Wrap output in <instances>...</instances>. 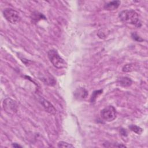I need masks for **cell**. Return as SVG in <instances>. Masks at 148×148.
Returning <instances> with one entry per match:
<instances>
[{"label": "cell", "instance_id": "6da1fadb", "mask_svg": "<svg viewBox=\"0 0 148 148\" xmlns=\"http://www.w3.org/2000/svg\"><path fill=\"white\" fill-rule=\"evenodd\" d=\"M119 17L121 21L124 23L134 25L137 28H140L142 26V22L139 16L134 10H122L119 13Z\"/></svg>", "mask_w": 148, "mask_h": 148}, {"label": "cell", "instance_id": "7a4b0ae2", "mask_svg": "<svg viewBox=\"0 0 148 148\" xmlns=\"http://www.w3.org/2000/svg\"><path fill=\"white\" fill-rule=\"evenodd\" d=\"M47 56L54 67L58 69H61L66 66V62L60 57L57 50L54 49L50 50L47 53Z\"/></svg>", "mask_w": 148, "mask_h": 148}, {"label": "cell", "instance_id": "3957f363", "mask_svg": "<svg viewBox=\"0 0 148 148\" xmlns=\"http://www.w3.org/2000/svg\"><path fill=\"white\" fill-rule=\"evenodd\" d=\"M100 115L101 118L106 121H112L117 116L116 109L113 106H108L101 110Z\"/></svg>", "mask_w": 148, "mask_h": 148}, {"label": "cell", "instance_id": "277c9868", "mask_svg": "<svg viewBox=\"0 0 148 148\" xmlns=\"http://www.w3.org/2000/svg\"><path fill=\"white\" fill-rule=\"evenodd\" d=\"M5 18L12 24H17L20 21L21 17L19 13L11 8H6L3 11Z\"/></svg>", "mask_w": 148, "mask_h": 148}, {"label": "cell", "instance_id": "5b68a950", "mask_svg": "<svg viewBox=\"0 0 148 148\" xmlns=\"http://www.w3.org/2000/svg\"><path fill=\"white\" fill-rule=\"evenodd\" d=\"M2 106L3 110L9 114H14L17 111V105L11 98H7L5 99L2 103Z\"/></svg>", "mask_w": 148, "mask_h": 148}, {"label": "cell", "instance_id": "8992f818", "mask_svg": "<svg viewBox=\"0 0 148 148\" xmlns=\"http://www.w3.org/2000/svg\"><path fill=\"white\" fill-rule=\"evenodd\" d=\"M39 102L41 103V105L43 106L45 110L47 112H48L49 113L51 114H54L56 113V110L55 108L49 101H48L47 100H46L43 98H40Z\"/></svg>", "mask_w": 148, "mask_h": 148}, {"label": "cell", "instance_id": "52a82bcc", "mask_svg": "<svg viewBox=\"0 0 148 148\" xmlns=\"http://www.w3.org/2000/svg\"><path fill=\"white\" fill-rule=\"evenodd\" d=\"M74 95L78 99H83L88 95V91L84 88L80 87L75 91Z\"/></svg>", "mask_w": 148, "mask_h": 148}, {"label": "cell", "instance_id": "ba28073f", "mask_svg": "<svg viewBox=\"0 0 148 148\" xmlns=\"http://www.w3.org/2000/svg\"><path fill=\"white\" fill-rule=\"evenodd\" d=\"M120 3L121 2L120 1H113L109 2L105 4L104 9L107 10H114L119 7Z\"/></svg>", "mask_w": 148, "mask_h": 148}, {"label": "cell", "instance_id": "9c48e42d", "mask_svg": "<svg viewBox=\"0 0 148 148\" xmlns=\"http://www.w3.org/2000/svg\"><path fill=\"white\" fill-rule=\"evenodd\" d=\"M117 83L121 86L125 87L130 86L132 83V81L130 78L128 77H121L118 79Z\"/></svg>", "mask_w": 148, "mask_h": 148}, {"label": "cell", "instance_id": "30bf717a", "mask_svg": "<svg viewBox=\"0 0 148 148\" xmlns=\"http://www.w3.org/2000/svg\"><path fill=\"white\" fill-rule=\"evenodd\" d=\"M31 21H32V23H36L40 20L46 19V17L42 13H39V12L35 11V12H34L31 13Z\"/></svg>", "mask_w": 148, "mask_h": 148}, {"label": "cell", "instance_id": "8fae6325", "mask_svg": "<svg viewBox=\"0 0 148 148\" xmlns=\"http://www.w3.org/2000/svg\"><path fill=\"white\" fill-rule=\"evenodd\" d=\"M138 69H139V65L138 64L131 63V64L125 65L123 66L122 71L124 72H130L134 71H137Z\"/></svg>", "mask_w": 148, "mask_h": 148}, {"label": "cell", "instance_id": "7c38bea8", "mask_svg": "<svg viewBox=\"0 0 148 148\" xmlns=\"http://www.w3.org/2000/svg\"><path fill=\"white\" fill-rule=\"evenodd\" d=\"M129 128L131 131H133L134 132H135L137 134H140L143 132V129L142 128H140V127L137 126L136 125L131 124V125H129Z\"/></svg>", "mask_w": 148, "mask_h": 148}, {"label": "cell", "instance_id": "4fadbf2b", "mask_svg": "<svg viewBox=\"0 0 148 148\" xmlns=\"http://www.w3.org/2000/svg\"><path fill=\"white\" fill-rule=\"evenodd\" d=\"M102 93V90H96V91H94L92 95H91V99H90V101L91 102H94L97 99V97L100 94H101Z\"/></svg>", "mask_w": 148, "mask_h": 148}, {"label": "cell", "instance_id": "5bb4252c", "mask_svg": "<svg viewBox=\"0 0 148 148\" xmlns=\"http://www.w3.org/2000/svg\"><path fill=\"white\" fill-rule=\"evenodd\" d=\"M57 146L58 147H68V148L74 147V146L72 145H71L70 143H68L66 142H64V141L59 142L57 144Z\"/></svg>", "mask_w": 148, "mask_h": 148}, {"label": "cell", "instance_id": "9a60e30c", "mask_svg": "<svg viewBox=\"0 0 148 148\" xmlns=\"http://www.w3.org/2000/svg\"><path fill=\"white\" fill-rule=\"evenodd\" d=\"M131 38H132L133 40L139 42H141L143 40V39L141 37H140L136 32H132L131 34Z\"/></svg>", "mask_w": 148, "mask_h": 148}, {"label": "cell", "instance_id": "2e32d148", "mask_svg": "<svg viewBox=\"0 0 148 148\" xmlns=\"http://www.w3.org/2000/svg\"><path fill=\"white\" fill-rule=\"evenodd\" d=\"M120 134L121 135L124 136H127V131H126L125 129H123V128H121L120 130Z\"/></svg>", "mask_w": 148, "mask_h": 148}, {"label": "cell", "instance_id": "e0dca14e", "mask_svg": "<svg viewBox=\"0 0 148 148\" xmlns=\"http://www.w3.org/2000/svg\"><path fill=\"white\" fill-rule=\"evenodd\" d=\"M12 146L14 147H22L21 146L18 145L17 143H13L12 144Z\"/></svg>", "mask_w": 148, "mask_h": 148}]
</instances>
